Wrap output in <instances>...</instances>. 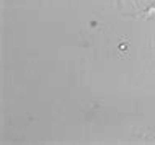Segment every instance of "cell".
I'll use <instances>...</instances> for the list:
<instances>
[{"label":"cell","mask_w":155,"mask_h":145,"mask_svg":"<svg viewBox=\"0 0 155 145\" xmlns=\"http://www.w3.org/2000/svg\"><path fill=\"white\" fill-rule=\"evenodd\" d=\"M150 16H155V7H150L149 10H147V15H145V18H150Z\"/></svg>","instance_id":"6da1fadb"}]
</instances>
